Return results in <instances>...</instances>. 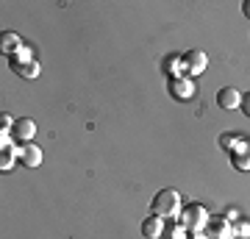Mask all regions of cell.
<instances>
[{
	"instance_id": "cell-1",
	"label": "cell",
	"mask_w": 250,
	"mask_h": 239,
	"mask_svg": "<svg viewBox=\"0 0 250 239\" xmlns=\"http://www.w3.org/2000/svg\"><path fill=\"white\" fill-rule=\"evenodd\" d=\"M181 209H184V200H181V192L178 189H159L150 200V212L161 220L167 217H178Z\"/></svg>"
},
{
	"instance_id": "cell-2",
	"label": "cell",
	"mask_w": 250,
	"mask_h": 239,
	"mask_svg": "<svg viewBox=\"0 0 250 239\" xmlns=\"http://www.w3.org/2000/svg\"><path fill=\"white\" fill-rule=\"evenodd\" d=\"M208 220H211V214H208V209H206L203 203H187L178 214L181 225L187 231H195V234H200V231L208 225Z\"/></svg>"
},
{
	"instance_id": "cell-3",
	"label": "cell",
	"mask_w": 250,
	"mask_h": 239,
	"mask_svg": "<svg viewBox=\"0 0 250 239\" xmlns=\"http://www.w3.org/2000/svg\"><path fill=\"white\" fill-rule=\"evenodd\" d=\"M9 67L17 72L20 78H36V75H39V62H36L31 53H25V50H20L17 56H11Z\"/></svg>"
},
{
	"instance_id": "cell-4",
	"label": "cell",
	"mask_w": 250,
	"mask_h": 239,
	"mask_svg": "<svg viewBox=\"0 0 250 239\" xmlns=\"http://www.w3.org/2000/svg\"><path fill=\"white\" fill-rule=\"evenodd\" d=\"M228 156H231L233 170H239V173H250V139H239L231 151H228Z\"/></svg>"
},
{
	"instance_id": "cell-5",
	"label": "cell",
	"mask_w": 250,
	"mask_h": 239,
	"mask_svg": "<svg viewBox=\"0 0 250 239\" xmlns=\"http://www.w3.org/2000/svg\"><path fill=\"white\" fill-rule=\"evenodd\" d=\"M170 95L175 100H192L195 98V81L192 78H184V75H178V78H170Z\"/></svg>"
},
{
	"instance_id": "cell-6",
	"label": "cell",
	"mask_w": 250,
	"mask_h": 239,
	"mask_svg": "<svg viewBox=\"0 0 250 239\" xmlns=\"http://www.w3.org/2000/svg\"><path fill=\"white\" fill-rule=\"evenodd\" d=\"M17 161L22 167H39L42 164V148L34 145V142H25L17 148Z\"/></svg>"
},
{
	"instance_id": "cell-7",
	"label": "cell",
	"mask_w": 250,
	"mask_h": 239,
	"mask_svg": "<svg viewBox=\"0 0 250 239\" xmlns=\"http://www.w3.org/2000/svg\"><path fill=\"white\" fill-rule=\"evenodd\" d=\"M217 106L225 109V111L242 109V92L236 87H223L220 92H217Z\"/></svg>"
},
{
	"instance_id": "cell-8",
	"label": "cell",
	"mask_w": 250,
	"mask_h": 239,
	"mask_svg": "<svg viewBox=\"0 0 250 239\" xmlns=\"http://www.w3.org/2000/svg\"><path fill=\"white\" fill-rule=\"evenodd\" d=\"M184 64H187L189 75H200V72H206V67H208V56H206L203 50H187V53H184Z\"/></svg>"
},
{
	"instance_id": "cell-9",
	"label": "cell",
	"mask_w": 250,
	"mask_h": 239,
	"mask_svg": "<svg viewBox=\"0 0 250 239\" xmlns=\"http://www.w3.org/2000/svg\"><path fill=\"white\" fill-rule=\"evenodd\" d=\"M11 133H14V139H17L20 145H25V142L34 139V133H36V123L31 120V117H20L17 123H14V128H11Z\"/></svg>"
},
{
	"instance_id": "cell-10",
	"label": "cell",
	"mask_w": 250,
	"mask_h": 239,
	"mask_svg": "<svg viewBox=\"0 0 250 239\" xmlns=\"http://www.w3.org/2000/svg\"><path fill=\"white\" fill-rule=\"evenodd\" d=\"M139 231H142L145 239H161V234H164V220L156 217V214H150V217H145L142 220Z\"/></svg>"
},
{
	"instance_id": "cell-11",
	"label": "cell",
	"mask_w": 250,
	"mask_h": 239,
	"mask_svg": "<svg viewBox=\"0 0 250 239\" xmlns=\"http://www.w3.org/2000/svg\"><path fill=\"white\" fill-rule=\"evenodd\" d=\"M206 231H208L214 239H233V231H231V225H228L225 217H211L208 225H206Z\"/></svg>"
},
{
	"instance_id": "cell-12",
	"label": "cell",
	"mask_w": 250,
	"mask_h": 239,
	"mask_svg": "<svg viewBox=\"0 0 250 239\" xmlns=\"http://www.w3.org/2000/svg\"><path fill=\"white\" fill-rule=\"evenodd\" d=\"M0 39H3V42H0V47H3V53L9 56H17L20 50H25V47H22V39H20V34H14V31H3V36H0Z\"/></svg>"
},
{
	"instance_id": "cell-13",
	"label": "cell",
	"mask_w": 250,
	"mask_h": 239,
	"mask_svg": "<svg viewBox=\"0 0 250 239\" xmlns=\"http://www.w3.org/2000/svg\"><path fill=\"white\" fill-rule=\"evenodd\" d=\"M14 159H17V148H11L9 142H3V148H0V170L9 173L11 164H14Z\"/></svg>"
},
{
	"instance_id": "cell-14",
	"label": "cell",
	"mask_w": 250,
	"mask_h": 239,
	"mask_svg": "<svg viewBox=\"0 0 250 239\" xmlns=\"http://www.w3.org/2000/svg\"><path fill=\"white\" fill-rule=\"evenodd\" d=\"M187 70V64H184V56H170L167 64H164V72L170 75V78H178V72Z\"/></svg>"
},
{
	"instance_id": "cell-15",
	"label": "cell",
	"mask_w": 250,
	"mask_h": 239,
	"mask_svg": "<svg viewBox=\"0 0 250 239\" xmlns=\"http://www.w3.org/2000/svg\"><path fill=\"white\" fill-rule=\"evenodd\" d=\"M184 231H187V228H184L181 222H178V225H164V234H161V237H164V239H184Z\"/></svg>"
},
{
	"instance_id": "cell-16",
	"label": "cell",
	"mask_w": 250,
	"mask_h": 239,
	"mask_svg": "<svg viewBox=\"0 0 250 239\" xmlns=\"http://www.w3.org/2000/svg\"><path fill=\"white\" fill-rule=\"evenodd\" d=\"M236 142H239V136H233V133H223V136H220V145H223L225 151H231Z\"/></svg>"
},
{
	"instance_id": "cell-17",
	"label": "cell",
	"mask_w": 250,
	"mask_h": 239,
	"mask_svg": "<svg viewBox=\"0 0 250 239\" xmlns=\"http://www.w3.org/2000/svg\"><path fill=\"white\" fill-rule=\"evenodd\" d=\"M14 123H17V120H11V117L6 114V111L0 114V125H3V136H6V133H9L11 128H14Z\"/></svg>"
},
{
	"instance_id": "cell-18",
	"label": "cell",
	"mask_w": 250,
	"mask_h": 239,
	"mask_svg": "<svg viewBox=\"0 0 250 239\" xmlns=\"http://www.w3.org/2000/svg\"><path fill=\"white\" fill-rule=\"evenodd\" d=\"M236 237H250V225L239 222V225H236Z\"/></svg>"
},
{
	"instance_id": "cell-19",
	"label": "cell",
	"mask_w": 250,
	"mask_h": 239,
	"mask_svg": "<svg viewBox=\"0 0 250 239\" xmlns=\"http://www.w3.org/2000/svg\"><path fill=\"white\" fill-rule=\"evenodd\" d=\"M242 111L250 117V92H248V95H242Z\"/></svg>"
},
{
	"instance_id": "cell-20",
	"label": "cell",
	"mask_w": 250,
	"mask_h": 239,
	"mask_svg": "<svg viewBox=\"0 0 250 239\" xmlns=\"http://www.w3.org/2000/svg\"><path fill=\"white\" fill-rule=\"evenodd\" d=\"M242 11H245V17L250 20V0H245V3H242Z\"/></svg>"
}]
</instances>
